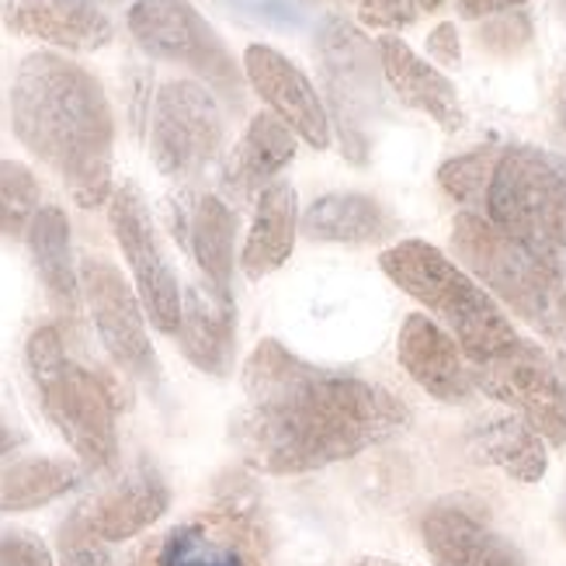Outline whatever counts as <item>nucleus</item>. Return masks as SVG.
<instances>
[{"mask_svg":"<svg viewBox=\"0 0 566 566\" xmlns=\"http://www.w3.org/2000/svg\"><path fill=\"white\" fill-rule=\"evenodd\" d=\"M248 410L237 446L254 470L300 476L344 462L410 424V410L379 382L324 368L264 337L243 361Z\"/></svg>","mask_w":566,"mask_h":566,"instance_id":"f257e3e1","label":"nucleus"},{"mask_svg":"<svg viewBox=\"0 0 566 566\" xmlns=\"http://www.w3.org/2000/svg\"><path fill=\"white\" fill-rule=\"evenodd\" d=\"M11 126L81 209L112 199L115 115L91 70L60 53L24 56L11 84Z\"/></svg>","mask_w":566,"mask_h":566,"instance_id":"f03ea898","label":"nucleus"},{"mask_svg":"<svg viewBox=\"0 0 566 566\" xmlns=\"http://www.w3.org/2000/svg\"><path fill=\"white\" fill-rule=\"evenodd\" d=\"M379 268L392 285L413 295L441 327H446L462 355L473 365L494 361L522 344L501 303L490 295L459 261L438 251L428 240H400L382 251Z\"/></svg>","mask_w":566,"mask_h":566,"instance_id":"7ed1b4c3","label":"nucleus"},{"mask_svg":"<svg viewBox=\"0 0 566 566\" xmlns=\"http://www.w3.org/2000/svg\"><path fill=\"white\" fill-rule=\"evenodd\" d=\"M24 361L45 417L81 459V465L108 473L118 465V400L105 376L66 355L60 327L45 324L24 344Z\"/></svg>","mask_w":566,"mask_h":566,"instance_id":"20e7f679","label":"nucleus"},{"mask_svg":"<svg viewBox=\"0 0 566 566\" xmlns=\"http://www.w3.org/2000/svg\"><path fill=\"white\" fill-rule=\"evenodd\" d=\"M452 251L490 295H497L532 327L556 331V310L563 292V264L507 237L483 212H459L452 223Z\"/></svg>","mask_w":566,"mask_h":566,"instance_id":"39448f33","label":"nucleus"},{"mask_svg":"<svg viewBox=\"0 0 566 566\" xmlns=\"http://www.w3.org/2000/svg\"><path fill=\"white\" fill-rule=\"evenodd\" d=\"M483 216L525 248L563 264L566 254V160L543 146H504Z\"/></svg>","mask_w":566,"mask_h":566,"instance_id":"423d86ee","label":"nucleus"},{"mask_svg":"<svg viewBox=\"0 0 566 566\" xmlns=\"http://www.w3.org/2000/svg\"><path fill=\"white\" fill-rule=\"evenodd\" d=\"M126 21L146 56L188 66L227 97L240 94V66L191 0H136Z\"/></svg>","mask_w":566,"mask_h":566,"instance_id":"0eeeda50","label":"nucleus"},{"mask_svg":"<svg viewBox=\"0 0 566 566\" xmlns=\"http://www.w3.org/2000/svg\"><path fill=\"white\" fill-rule=\"evenodd\" d=\"M223 146V112L199 81H167L154 97L150 157L164 178H199Z\"/></svg>","mask_w":566,"mask_h":566,"instance_id":"6e6552de","label":"nucleus"},{"mask_svg":"<svg viewBox=\"0 0 566 566\" xmlns=\"http://www.w3.org/2000/svg\"><path fill=\"white\" fill-rule=\"evenodd\" d=\"M316 53H319V66H324L334 115H337L344 157L355 164H365L368 160L365 112L373 108V97H376L379 45L368 42L352 21L334 14L319 24Z\"/></svg>","mask_w":566,"mask_h":566,"instance_id":"1a4fd4ad","label":"nucleus"},{"mask_svg":"<svg viewBox=\"0 0 566 566\" xmlns=\"http://www.w3.org/2000/svg\"><path fill=\"white\" fill-rule=\"evenodd\" d=\"M108 223L118 240L122 254L129 261V272L136 282V295L150 316V324L164 334H178L181 327V285L170 261L164 258V248L157 240V227L150 206H146L143 191L126 181L112 191L108 199Z\"/></svg>","mask_w":566,"mask_h":566,"instance_id":"9d476101","label":"nucleus"},{"mask_svg":"<svg viewBox=\"0 0 566 566\" xmlns=\"http://www.w3.org/2000/svg\"><path fill=\"white\" fill-rule=\"evenodd\" d=\"M473 382L490 400L525 417L546 438V446H566V392L556 361L543 348L522 337L514 352L473 365Z\"/></svg>","mask_w":566,"mask_h":566,"instance_id":"9b49d317","label":"nucleus"},{"mask_svg":"<svg viewBox=\"0 0 566 566\" xmlns=\"http://www.w3.org/2000/svg\"><path fill=\"white\" fill-rule=\"evenodd\" d=\"M81 292L112 361L139 382H157L160 365L146 331V310L118 268L105 258H87L81 264Z\"/></svg>","mask_w":566,"mask_h":566,"instance_id":"f8f14e48","label":"nucleus"},{"mask_svg":"<svg viewBox=\"0 0 566 566\" xmlns=\"http://www.w3.org/2000/svg\"><path fill=\"white\" fill-rule=\"evenodd\" d=\"M139 566H264V543L240 507H219L167 528Z\"/></svg>","mask_w":566,"mask_h":566,"instance_id":"ddd939ff","label":"nucleus"},{"mask_svg":"<svg viewBox=\"0 0 566 566\" xmlns=\"http://www.w3.org/2000/svg\"><path fill=\"white\" fill-rule=\"evenodd\" d=\"M243 77L254 87V94L268 105V112L279 115L285 126L300 136L313 150L331 146V115L324 97L316 94L306 73L295 66L275 45L254 42L243 49Z\"/></svg>","mask_w":566,"mask_h":566,"instance_id":"4468645a","label":"nucleus"},{"mask_svg":"<svg viewBox=\"0 0 566 566\" xmlns=\"http://www.w3.org/2000/svg\"><path fill=\"white\" fill-rule=\"evenodd\" d=\"M397 358L403 373L441 403H462L476 389L473 361L462 355L459 340L424 313H410L403 319Z\"/></svg>","mask_w":566,"mask_h":566,"instance_id":"2eb2a0df","label":"nucleus"},{"mask_svg":"<svg viewBox=\"0 0 566 566\" xmlns=\"http://www.w3.org/2000/svg\"><path fill=\"white\" fill-rule=\"evenodd\" d=\"M434 566H528L522 549L462 504H434L421 518Z\"/></svg>","mask_w":566,"mask_h":566,"instance_id":"dca6fc26","label":"nucleus"},{"mask_svg":"<svg viewBox=\"0 0 566 566\" xmlns=\"http://www.w3.org/2000/svg\"><path fill=\"white\" fill-rule=\"evenodd\" d=\"M170 507V486L154 465H136L118 483L91 497L81 511L87 528L105 543H126V538L157 525Z\"/></svg>","mask_w":566,"mask_h":566,"instance_id":"f3484780","label":"nucleus"},{"mask_svg":"<svg viewBox=\"0 0 566 566\" xmlns=\"http://www.w3.org/2000/svg\"><path fill=\"white\" fill-rule=\"evenodd\" d=\"M0 18L14 35L39 39L70 53H94L115 39L112 18L102 8L73 4V0H4Z\"/></svg>","mask_w":566,"mask_h":566,"instance_id":"a211bd4d","label":"nucleus"},{"mask_svg":"<svg viewBox=\"0 0 566 566\" xmlns=\"http://www.w3.org/2000/svg\"><path fill=\"white\" fill-rule=\"evenodd\" d=\"M376 45H379L382 77L407 108L424 112L434 126H441L446 133H459L465 126L459 91L446 73L417 56L413 49L397 35H386Z\"/></svg>","mask_w":566,"mask_h":566,"instance_id":"6ab92c4d","label":"nucleus"},{"mask_svg":"<svg viewBox=\"0 0 566 566\" xmlns=\"http://www.w3.org/2000/svg\"><path fill=\"white\" fill-rule=\"evenodd\" d=\"M237 306L209 285H188L181 295L178 340L185 358L212 379H227L237 358Z\"/></svg>","mask_w":566,"mask_h":566,"instance_id":"aec40b11","label":"nucleus"},{"mask_svg":"<svg viewBox=\"0 0 566 566\" xmlns=\"http://www.w3.org/2000/svg\"><path fill=\"white\" fill-rule=\"evenodd\" d=\"M181 243L206 275V285L219 300L233 303V268H237V212L219 195H199L185 212Z\"/></svg>","mask_w":566,"mask_h":566,"instance_id":"412c9836","label":"nucleus"},{"mask_svg":"<svg viewBox=\"0 0 566 566\" xmlns=\"http://www.w3.org/2000/svg\"><path fill=\"white\" fill-rule=\"evenodd\" d=\"M470 449L518 483H538L549 470L546 438L514 410L476 417L470 428Z\"/></svg>","mask_w":566,"mask_h":566,"instance_id":"4be33fe9","label":"nucleus"},{"mask_svg":"<svg viewBox=\"0 0 566 566\" xmlns=\"http://www.w3.org/2000/svg\"><path fill=\"white\" fill-rule=\"evenodd\" d=\"M295 230H300V195L289 181H272L258 195L251 230L248 240H243V275L258 282L279 272L295 248Z\"/></svg>","mask_w":566,"mask_h":566,"instance_id":"5701e85b","label":"nucleus"},{"mask_svg":"<svg viewBox=\"0 0 566 566\" xmlns=\"http://www.w3.org/2000/svg\"><path fill=\"white\" fill-rule=\"evenodd\" d=\"M292 157H295V133L279 115L258 112L251 118L248 133L240 136L233 154L227 157L223 181L233 195H240V199L261 195L279 178V170L292 164Z\"/></svg>","mask_w":566,"mask_h":566,"instance_id":"b1692460","label":"nucleus"},{"mask_svg":"<svg viewBox=\"0 0 566 566\" xmlns=\"http://www.w3.org/2000/svg\"><path fill=\"white\" fill-rule=\"evenodd\" d=\"M24 237H29V251L45 292L53 295V303L63 313H77L84 292H81V272L73 264L66 212L60 206H42Z\"/></svg>","mask_w":566,"mask_h":566,"instance_id":"393cba45","label":"nucleus"},{"mask_svg":"<svg viewBox=\"0 0 566 566\" xmlns=\"http://www.w3.org/2000/svg\"><path fill=\"white\" fill-rule=\"evenodd\" d=\"M386 209L358 191H331L303 216V233L316 243H376L389 233Z\"/></svg>","mask_w":566,"mask_h":566,"instance_id":"a878e982","label":"nucleus"},{"mask_svg":"<svg viewBox=\"0 0 566 566\" xmlns=\"http://www.w3.org/2000/svg\"><path fill=\"white\" fill-rule=\"evenodd\" d=\"M81 465L66 459H24L0 476V511L21 514L53 504L81 483Z\"/></svg>","mask_w":566,"mask_h":566,"instance_id":"bb28decb","label":"nucleus"},{"mask_svg":"<svg viewBox=\"0 0 566 566\" xmlns=\"http://www.w3.org/2000/svg\"><path fill=\"white\" fill-rule=\"evenodd\" d=\"M497 157H501L497 146H480L473 154L452 157L438 167V185L446 188L459 206H465V212H483Z\"/></svg>","mask_w":566,"mask_h":566,"instance_id":"cd10ccee","label":"nucleus"},{"mask_svg":"<svg viewBox=\"0 0 566 566\" xmlns=\"http://www.w3.org/2000/svg\"><path fill=\"white\" fill-rule=\"evenodd\" d=\"M42 209V191L35 175L18 160H0V237L29 233Z\"/></svg>","mask_w":566,"mask_h":566,"instance_id":"c85d7f7f","label":"nucleus"},{"mask_svg":"<svg viewBox=\"0 0 566 566\" xmlns=\"http://www.w3.org/2000/svg\"><path fill=\"white\" fill-rule=\"evenodd\" d=\"M56 546H60V566H115L108 543L87 528L81 511H73L63 522Z\"/></svg>","mask_w":566,"mask_h":566,"instance_id":"c756f323","label":"nucleus"},{"mask_svg":"<svg viewBox=\"0 0 566 566\" xmlns=\"http://www.w3.org/2000/svg\"><path fill=\"white\" fill-rule=\"evenodd\" d=\"M528 39H532V24L522 11L494 14V18H486L483 29H480V42L497 56L518 53L522 45H528Z\"/></svg>","mask_w":566,"mask_h":566,"instance_id":"7c9ffc66","label":"nucleus"},{"mask_svg":"<svg viewBox=\"0 0 566 566\" xmlns=\"http://www.w3.org/2000/svg\"><path fill=\"white\" fill-rule=\"evenodd\" d=\"M0 566H56V559L35 532L0 528Z\"/></svg>","mask_w":566,"mask_h":566,"instance_id":"2f4dec72","label":"nucleus"},{"mask_svg":"<svg viewBox=\"0 0 566 566\" xmlns=\"http://www.w3.org/2000/svg\"><path fill=\"white\" fill-rule=\"evenodd\" d=\"M358 18L368 29L397 32L417 18V0H358Z\"/></svg>","mask_w":566,"mask_h":566,"instance_id":"473e14b6","label":"nucleus"},{"mask_svg":"<svg viewBox=\"0 0 566 566\" xmlns=\"http://www.w3.org/2000/svg\"><path fill=\"white\" fill-rule=\"evenodd\" d=\"M428 53L441 66H455L462 60V39H459V29L452 21L434 24L431 35H428Z\"/></svg>","mask_w":566,"mask_h":566,"instance_id":"72a5a7b5","label":"nucleus"},{"mask_svg":"<svg viewBox=\"0 0 566 566\" xmlns=\"http://www.w3.org/2000/svg\"><path fill=\"white\" fill-rule=\"evenodd\" d=\"M522 4H528V0H459V14L470 18V21H486V18L507 14Z\"/></svg>","mask_w":566,"mask_h":566,"instance_id":"f704fd0d","label":"nucleus"},{"mask_svg":"<svg viewBox=\"0 0 566 566\" xmlns=\"http://www.w3.org/2000/svg\"><path fill=\"white\" fill-rule=\"evenodd\" d=\"M553 340H556V361L566 365V282H563V292H559V310H556Z\"/></svg>","mask_w":566,"mask_h":566,"instance_id":"c9c22d12","label":"nucleus"},{"mask_svg":"<svg viewBox=\"0 0 566 566\" xmlns=\"http://www.w3.org/2000/svg\"><path fill=\"white\" fill-rule=\"evenodd\" d=\"M14 446H18L14 431H11V428H8L4 421H0V459H4V455H8V452L14 449Z\"/></svg>","mask_w":566,"mask_h":566,"instance_id":"e433bc0d","label":"nucleus"},{"mask_svg":"<svg viewBox=\"0 0 566 566\" xmlns=\"http://www.w3.org/2000/svg\"><path fill=\"white\" fill-rule=\"evenodd\" d=\"M355 566H403V563H392V559H382V556H361Z\"/></svg>","mask_w":566,"mask_h":566,"instance_id":"4c0bfd02","label":"nucleus"},{"mask_svg":"<svg viewBox=\"0 0 566 566\" xmlns=\"http://www.w3.org/2000/svg\"><path fill=\"white\" fill-rule=\"evenodd\" d=\"M441 4H446V0H417V8L421 11H438Z\"/></svg>","mask_w":566,"mask_h":566,"instance_id":"58836bf2","label":"nucleus"},{"mask_svg":"<svg viewBox=\"0 0 566 566\" xmlns=\"http://www.w3.org/2000/svg\"><path fill=\"white\" fill-rule=\"evenodd\" d=\"M559 528L566 535V486H563V501H559Z\"/></svg>","mask_w":566,"mask_h":566,"instance_id":"ea45409f","label":"nucleus"},{"mask_svg":"<svg viewBox=\"0 0 566 566\" xmlns=\"http://www.w3.org/2000/svg\"><path fill=\"white\" fill-rule=\"evenodd\" d=\"M73 4H94V8H102V0H73Z\"/></svg>","mask_w":566,"mask_h":566,"instance_id":"a19ab883","label":"nucleus"},{"mask_svg":"<svg viewBox=\"0 0 566 566\" xmlns=\"http://www.w3.org/2000/svg\"><path fill=\"white\" fill-rule=\"evenodd\" d=\"M559 122H563V129H566V102L559 105Z\"/></svg>","mask_w":566,"mask_h":566,"instance_id":"79ce46f5","label":"nucleus"}]
</instances>
